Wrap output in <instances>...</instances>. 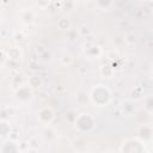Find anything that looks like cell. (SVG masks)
I'll return each mask as SVG.
<instances>
[{"mask_svg": "<svg viewBox=\"0 0 153 153\" xmlns=\"http://www.w3.org/2000/svg\"><path fill=\"white\" fill-rule=\"evenodd\" d=\"M8 57H11V59H18V57H20V50L17 47L12 48L8 51Z\"/></svg>", "mask_w": 153, "mask_h": 153, "instance_id": "obj_3", "label": "cell"}, {"mask_svg": "<svg viewBox=\"0 0 153 153\" xmlns=\"http://www.w3.org/2000/svg\"><path fill=\"white\" fill-rule=\"evenodd\" d=\"M54 118V111L50 108H43L39 110L38 112V120L44 123V124H49Z\"/></svg>", "mask_w": 153, "mask_h": 153, "instance_id": "obj_1", "label": "cell"}, {"mask_svg": "<svg viewBox=\"0 0 153 153\" xmlns=\"http://www.w3.org/2000/svg\"><path fill=\"white\" fill-rule=\"evenodd\" d=\"M42 85V80L37 76V75H32L30 79H29V86L32 87V88H37Z\"/></svg>", "mask_w": 153, "mask_h": 153, "instance_id": "obj_2", "label": "cell"}, {"mask_svg": "<svg viewBox=\"0 0 153 153\" xmlns=\"http://www.w3.org/2000/svg\"><path fill=\"white\" fill-rule=\"evenodd\" d=\"M36 2H37V5H38L41 8H45V7L50 4V0H37Z\"/></svg>", "mask_w": 153, "mask_h": 153, "instance_id": "obj_4", "label": "cell"}]
</instances>
